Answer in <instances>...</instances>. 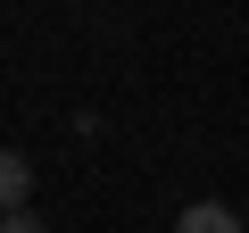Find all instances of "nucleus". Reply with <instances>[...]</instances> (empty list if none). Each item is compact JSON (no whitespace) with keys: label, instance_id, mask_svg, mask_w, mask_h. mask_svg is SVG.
Masks as SVG:
<instances>
[{"label":"nucleus","instance_id":"1","mask_svg":"<svg viewBox=\"0 0 249 233\" xmlns=\"http://www.w3.org/2000/svg\"><path fill=\"white\" fill-rule=\"evenodd\" d=\"M175 233H241V216H232L224 200H191V208L175 216Z\"/></svg>","mask_w":249,"mask_h":233},{"label":"nucleus","instance_id":"2","mask_svg":"<svg viewBox=\"0 0 249 233\" xmlns=\"http://www.w3.org/2000/svg\"><path fill=\"white\" fill-rule=\"evenodd\" d=\"M0 200H9V216H25V200H34V167L9 150V158H0Z\"/></svg>","mask_w":249,"mask_h":233},{"label":"nucleus","instance_id":"3","mask_svg":"<svg viewBox=\"0 0 249 233\" xmlns=\"http://www.w3.org/2000/svg\"><path fill=\"white\" fill-rule=\"evenodd\" d=\"M9 233H42V225H34V216H9Z\"/></svg>","mask_w":249,"mask_h":233}]
</instances>
